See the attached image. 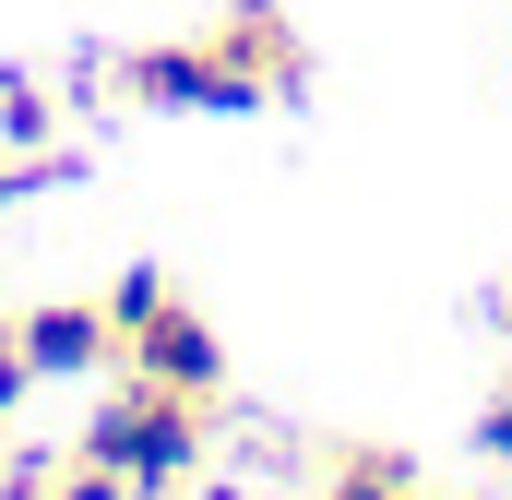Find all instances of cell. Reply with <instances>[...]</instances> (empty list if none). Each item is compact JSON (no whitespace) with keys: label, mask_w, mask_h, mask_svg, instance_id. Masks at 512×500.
Returning a JSON list of instances; mask_svg holds the SVG:
<instances>
[{"label":"cell","mask_w":512,"mask_h":500,"mask_svg":"<svg viewBox=\"0 0 512 500\" xmlns=\"http://www.w3.org/2000/svg\"><path fill=\"white\" fill-rule=\"evenodd\" d=\"M12 191H36V167H12V155H0V203H12Z\"/></svg>","instance_id":"30bf717a"},{"label":"cell","mask_w":512,"mask_h":500,"mask_svg":"<svg viewBox=\"0 0 512 500\" xmlns=\"http://www.w3.org/2000/svg\"><path fill=\"white\" fill-rule=\"evenodd\" d=\"M84 453L131 477V500H167L191 465H203V393H167V381H120L84 429Z\"/></svg>","instance_id":"6da1fadb"},{"label":"cell","mask_w":512,"mask_h":500,"mask_svg":"<svg viewBox=\"0 0 512 500\" xmlns=\"http://www.w3.org/2000/svg\"><path fill=\"white\" fill-rule=\"evenodd\" d=\"M24 393H36V358H24V346H12V334H0V417H12V405H24Z\"/></svg>","instance_id":"9c48e42d"},{"label":"cell","mask_w":512,"mask_h":500,"mask_svg":"<svg viewBox=\"0 0 512 500\" xmlns=\"http://www.w3.org/2000/svg\"><path fill=\"white\" fill-rule=\"evenodd\" d=\"M489 322H501V334H512V286H501V298H489Z\"/></svg>","instance_id":"8fae6325"},{"label":"cell","mask_w":512,"mask_h":500,"mask_svg":"<svg viewBox=\"0 0 512 500\" xmlns=\"http://www.w3.org/2000/svg\"><path fill=\"white\" fill-rule=\"evenodd\" d=\"M477 453H489V465H501V477H512V381H501V393H489V405H477Z\"/></svg>","instance_id":"ba28073f"},{"label":"cell","mask_w":512,"mask_h":500,"mask_svg":"<svg viewBox=\"0 0 512 500\" xmlns=\"http://www.w3.org/2000/svg\"><path fill=\"white\" fill-rule=\"evenodd\" d=\"M203 500H251V489H203Z\"/></svg>","instance_id":"7c38bea8"},{"label":"cell","mask_w":512,"mask_h":500,"mask_svg":"<svg viewBox=\"0 0 512 500\" xmlns=\"http://www.w3.org/2000/svg\"><path fill=\"white\" fill-rule=\"evenodd\" d=\"M60 143V96L48 84H0V155H48Z\"/></svg>","instance_id":"5b68a950"},{"label":"cell","mask_w":512,"mask_h":500,"mask_svg":"<svg viewBox=\"0 0 512 500\" xmlns=\"http://www.w3.org/2000/svg\"><path fill=\"white\" fill-rule=\"evenodd\" d=\"M12 346L36 358V381H96V370H120V322H108V298H36V310L12 322Z\"/></svg>","instance_id":"277c9868"},{"label":"cell","mask_w":512,"mask_h":500,"mask_svg":"<svg viewBox=\"0 0 512 500\" xmlns=\"http://www.w3.org/2000/svg\"><path fill=\"white\" fill-rule=\"evenodd\" d=\"M322 500H417V477H405V453H334Z\"/></svg>","instance_id":"8992f818"},{"label":"cell","mask_w":512,"mask_h":500,"mask_svg":"<svg viewBox=\"0 0 512 500\" xmlns=\"http://www.w3.org/2000/svg\"><path fill=\"white\" fill-rule=\"evenodd\" d=\"M108 84H120L131 108H262V84L227 60L215 24H203V36H167V48H131Z\"/></svg>","instance_id":"3957f363"},{"label":"cell","mask_w":512,"mask_h":500,"mask_svg":"<svg viewBox=\"0 0 512 500\" xmlns=\"http://www.w3.org/2000/svg\"><path fill=\"white\" fill-rule=\"evenodd\" d=\"M36 500H131V477H108L96 453H72L60 477H36Z\"/></svg>","instance_id":"52a82bcc"},{"label":"cell","mask_w":512,"mask_h":500,"mask_svg":"<svg viewBox=\"0 0 512 500\" xmlns=\"http://www.w3.org/2000/svg\"><path fill=\"white\" fill-rule=\"evenodd\" d=\"M108 322H120V370L131 381H167V393H203V405H215L227 346H215L203 310L167 298V274H120V286H108Z\"/></svg>","instance_id":"7a4b0ae2"}]
</instances>
